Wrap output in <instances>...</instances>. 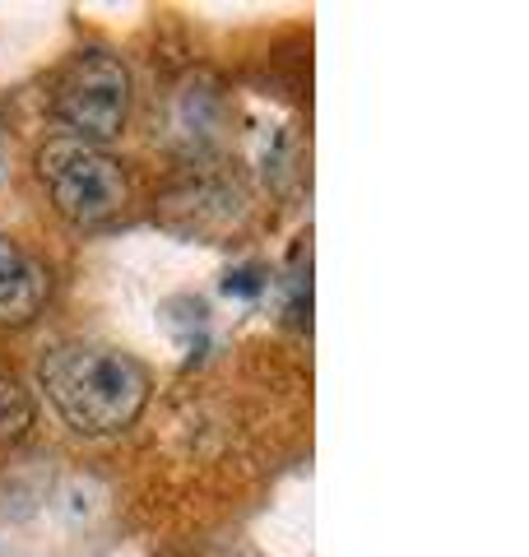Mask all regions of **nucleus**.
<instances>
[{"instance_id": "nucleus-4", "label": "nucleus", "mask_w": 529, "mask_h": 557, "mask_svg": "<svg viewBox=\"0 0 529 557\" xmlns=\"http://www.w3.org/2000/svg\"><path fill=\"white\" fill-rule=\"evenodd\" d=\"M47 302V274L20 242L0 237V321L28 325Z\"/></svg>"}, {"instance_id": "nucleus-6", "label": "nucleus", "mask_w": 529, "mask_h": 557, "mask_svg": "<svg viewBox=\"0 0 529 557\" xmlns=\"http://www.w3.org/2000/svg\"><path fill=\"white\" fill-rule=\"evenodd\" d=\"M0 163H5V159H0Z\"/></svg>"}, {"instance_id": "nucleus-1", "label": "nucleus", "mask_w": 529, "mask_h": 557, "mask_svg": "<svg viewBox=\"0 0 529 557\" xmlns=\"http://www.w3.org/2000/svg\"><path fill=\"white\" fill-rule=\"evenodd\" d=\"M38 381L51 409L84 437H112L131 428L149 399L145 368L121 348L98 344H57L42 358Z\"/></svg>"}, {"instance_id": "nucleus-3", "label": "nucleus", "mask_w": 529, "mask_h": 557, "mask_svg": "<svg viewBox=\"0 0 529 557\" xmlns=\"http://www.w3.org/2000/svg\"><path fill=\"white\" fill-rule=\"evenodd\" d=\"M51 112L75 131V139H88V145L121 135L131 116V70L108 51H79L61 70Z\"/></svg>"}, {"instance_id": "nucleus-2", "label": "nucleus", "mask_w": 529, "mask_h": 557, "mask_svg": "<svg viewBox=\"0 0 529 557\" xmlns=\"http://www.w3.org/2000/svg\"><path fill=\"white\" fill-rule=\"evenodd\" d=\"M38 177L47 186L51 205L61 209L70 223H108L121 205H126V172L102 145L61 135L38 153Z\"/></svg>"}, {"instance_id": "nucleus-5", "label": "nucleus", "mask_w": 529, "mask_h": 557, "mask_svg": "<svg viewBox=\"0 0 529 557\" xmlns=\"http://www.w3.org/2000/svg\"><path fill=\"white\" fill-rule=\"evenodd\" d=\"M28 428V395L14 376H0V437H20Z\"/></svg>"}]
</instances>
